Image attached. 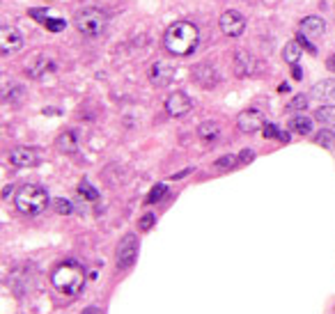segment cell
<instances>
[{"label": "cell", "mask_w": 335, "mask_h": 314, "mask_svg": "<svg viewBox=\"0 0 335 314\" xmlns=\"http://www.w3.org/2000/svg\"><path fill=\"white\" fill-rule=\"evenodd\" d=\"M163 44L172 55L186 58V55H190L198 48V44H200V30L190 21H177V23H172L168 28V32L163 37Z\"/></svg>", "instance_id": "obj_1"}, {"label": "cell", "mask_w": 335, "mask_h": 314, "mask_svg": "<svg viewBox=\"0 0 335 314\" xmlns=\"http://www.w3.org/2000/svg\"><path fill=\"white\" fill-rule=\"evenodd\" d=\"M51 282H53V287L60 294L76 296V294H80L83 284H85V271H83L80 264H76V261H65L62 266H58L53 271Z\"/></svg>", "instance_id": "obj_2"}, {"label": "cell", "mask_w": 335, "mask_h": 314, "mask_svg": "<svg viewBox=\"0 0 335 314\" xmlns=\"http://www.w3.org/2000/svg\"><path fill=\"white\" fill-rule=\"evenodd\" d=\"M14 204L23 216H37L49 206V190L39 184H25L16 193Z\"/></svg>", "instance_id": "obj_3"}, {"label": "cell", "mask_w": 335, "mask_h": 314, "mask_svg": "<svg viewBox=\"0 0 335 314\" xmlns=\"http://www.w3.org/2000/svg\"><path fill=\"white\" fill-rule=\"evenodd\" d=\"M74 23H76V30H78L80 35L99 37V35H104L106 25H108V16H106L101 10H97V7H85V10H80L78 14H76Z\"/></svg>", "instance_id": "obj_4"}, {"label": "cell", "mask_w": 335, "mask_h": 314, "mask_svg": "<svg viewBox=\"0 0 335 314\" xmlns=\"http://www.w3.org/2000/svg\"><path fill=\"white\" fill-rule=\"evenodd\" d=\"M115 257H117V269L126 271L135 264V257H138V239L135 234H124L122 241L117 243V250H115Z\"/></svg>", "instance_id": "obj_5"}, {"label": "cell", "mask_w": 335, "mask_h": 314, "mask_svg": "<svg viewBox=\"0 0 335 314\" xmlns=\"http://www.w3.org/2000/svg\"><path fill=\"white\" fill-rule=\"evenodd\" d=\"M218 23H220L223 35H227V37H241V32L246 30V19H244V14L236 12V10L223 12L220 19H218Z\"/></svg>", "instance_id": "obj_6"}, {"label": "cell", "mask_w": 335, "mask_h": 314, "mask_svg": "<svg viewBox=\"0 0 335 314\" xmlns=\"http://www.w3.org/2000/svg\"><path fill=\"white\" fill-rule=\"evenodd\" d=\"M236 126H239L244 133H255V131L264 129V115L255 108L241 110L239 117H236Z\"/></svg>", "instance_id": "obj_7"}, {"label": "cell", "mask_w": 335, "mask_h": 314, "mask_svg": "<svg viewBox=\"0 0 335 314\" xmlns=\"http://www.w3.org/2000/svg\"><path fill=\"white\" fill-rule=\"evenodd\" d=\"M21 46H23L21 32L16 28H12V25H3V30H0V53L3 55L16 53Z\"/></svg>", "instance_id": "obj_8"}, {"label": "cell", "mask_w": 335, "mask_h": 314, "mask_svg": "<svg viewBox=\"0 0 335 314\" xmlns=\"http://www.w3.org/2000/svg\"><path fill=\"white\" fill-rule=\"evenodd\" d=\"M193 108V101L184 94V92H175L165 99V110H168V115L170 117H184L190 113Z\"/></svg>", "instance_id": "obj_9"}, {"label": "cell", "mask_w": 335, "mask_h": 314, "mask_svg": "<svg viewBox=\"0 0 335 314\" xmlns=\"http://www.w3.org/2000/svg\"><path fill=\"white\" fill-rule=\"evenodd\" d=\"M193 80L205 90H211L216 83H218V71L211 65H198L193 67Z\"/></svg>", "instance_id": "obj_10"}, {"label": "cell", "mask_w": 335, "mask_h": 314, "mask_svg": "<svg viewBox=\"0 0 335 314\" xmlns=\"http://www.w3.org/2000/svg\"><path fill=\"white\" fill-rule=\"evenodd\" d=\"M172 67L168 65V62H163V60H159V62H154L152 65V69H150V80H152V85H156V87H165V85L172 80Z\"/></svg>", "instance_id": "obj_11"}, {"label": "cell", "mask_w": 335, "mask_h": 314, "mask_svg": "<svg viewBox=\"0 0 335 314\" xmlns=\"http://www.w3.org/2000/svg\"><path fill=\"white\" fill-rule=\"evenodd\" d=\"M10 161L16 168H30L37 163V151L32 147H16V149H12Z\"/></svg>", "instance_id": "obj_12"}, {"label": "cell", "mask_w": 335, "mask_h": 314, "mask_svg": "<svg viewBox=\"0 0 335 314\" xmlns=\"http://www.w3.org/2000/svg\"><path fill=\"white\" fill-rule=\"evenodd\" d=\"M310 99L317 101H335V78H326L312 85Z\"/></svg>", "instance_id": "obj_13"}, {"label": "cell", "mask_w": 335, "mask_h": 314, "mask_svg": "<svg viewBox=\"0 0 335 314\" xmlns=\"http://www.w3.org/2000/svg\"><path fill=\"white\" fill-rule=\"evenodd\" d=\"M255 58L253 55H248L246 50H239V53L234 55V74L241 76V78H246V76H253L255 74Z\"/></svg>", "instance_id": "obj_14"}, {"label": "cell", "mask_w": 335, "mask_h": 314, "mask_svg": "<svg viewBox=\"0 0 335 314\" xmlns=\"http://www.w3.org/2000/svg\"><path fill=\"white\" fill-rule=\"evenodd\" d=\"M326 30V23L324 19H319V16H305L303 21H301V35L305 37H312V39H317V37H321Z\"/></svg>", "instance_id": "obj_15"}, {"label": "cell", "mask_w": 335, "mask_h": 314, "mask_svg": "<svg viewBox=\"0 0 335 314\" xmlns=\"http://www.w3.org/2000/svg\"><path fill=\"white\" fill-rule=\"evenodd\" d=\"M290 129L299 135H310L312 133V120L305 115H296L290 120Z\"/></svg>", "instance_id": "obj_16"}, {"label": "cell", "mask_w": 335, "mask_h": 314, "mask_svg": "<svg viewBox=\"0 0 335 314\" xmlns=\"http://www.w3.org/2000/svg\"><path fill=\"white\" fill-rule=\"evenodd\" d=\"M55 147H58L62 154H71V151H76V135L71 133V131L60 133L58 140H55Z\"/></svg>", "instance_id": "obj_17"}, {"label": "cell", "mask_w": 335, "mask_h": 314, "mask_svg": "<svg viewBox=\"0 0 335 314\" xmlns=\"http://www.w3.org/2000/svg\"><path fill=\"white\" fill-rule=\"evenodd\" d=\"M282 58H285L287 65H299V60H301V44L299 41H287L285 48H282Z\"/></svg>", "instance_id": "obj_18"}, {"label": "cell", "mask_w": 335, "mask_h": 314, "mask_svg": "<svg viewBox=\"0 0 335 314\" xmlns=\"http://www.w3.org/2000/svg\"><path fill=\"white\" fill-rule=\"evenodd\" d=\"M315 120L326 126H335V106H319L315 110Z\"/></svg>", "instance_id": "obj_19"}, {"label": "cell", "mask_w": 335, "mask_h": 314, "mask_svg": "<svg viewBox=\"0 0 335 314\" xmlns=\"http://www.w3.org/2000/svg\"><path fill=\"white\" fill-rule=\"evenodd\" d=\"M315 142L319 147H324V149H328V151H333L335 149V133L330 129H321L319 133L315 135Z\"/></svg>", "instance_id": "obj_20"}, {"label": "cell", "mask_w": 335, "mask_h": 314, "mask_svg": "<svg viewBox=\"0 0 335 314\" xmlns=\"http://www.w3.org/2000/svg\"><path fill=\"white\" fill-rule=\"evenodd\" d=\"M198 135H200L202 140H214L216 135H218V124L205 122V124H200V129H198Z\"/></svg>", "instance_id": "obj_21"}, {"label": "cell", "mask_w": 335, "mask_h": 314, "mask_svg": "<svg viewBox=\"0 0 335 314\" xmlns=\"http://www.w3.org/2000/svg\"><path fill=\"white\" fill-rule=\"evenodd\" d=\"M165 195H168V186H165V184H156L154 188L150 190V195H147V204H156V202H161Z\"/></svg>", "instance_id": "obj_22"}, {"label": "cell", "mask_w": 335, "mask_h": 314, "mask_svg": "<svg viewBox=\"0 0 335 314\" xmlns=\"http://www.w3.org/2000/svg\"><path fill=\"white\" fill-rule=\"evenodd\" d=\"M78 193L83 195V197H87L90 202H97V199H99V190L92 188L87 181H80V184H78Z\"/></svg>", "instance_id": "obj_23"}, {"label": "cell", "mask_w": 335, "mask_h": 314, "mask_svg": "<svg viewBox=\"0 0 335 314\" xmlns=\"http://www.w3.org/2000/svg\"><path fill=\"white\" fill-rule=\"evenodd\" d=\"M308 101H310V99H308L305 94H296L294 99L287 103V108H290V110H305V108H308Z\"/></svg>", "instance_id": "obj_24"}, {"label": "cell", "mask_w": 335, "mask_h": 314, "mask_svg": "<svg viewBox=\"0 0 335 314\" xmlns=\"http://www.w3.org/2000/svg\"><path fill=\"white\" fill-rule=\"evenodd\" d=\"M53 206H55V211H58V214H62V216H69L71 214V202H69V199H65V197L53 199Z\"/></svg>", "instance_id": "obj_25"}, {"label": "cell", "mask_w": 335, "mask_h": 314, "mask_svg": "<svg viewBox=\"0 0 335 314\" xmlns=\"http://www.w3.org/2000/svg\"><path fill=\"white\" fill-rule=\"evenodd\" d=\"M154 220H156L154 214H145L140 220H138V230H140V232H150L152 227H154Z\"/></svg>", "instance_id": "obj_26"}, {"label": "cell", "mask_w": 335, "mask_h": 314, "mask_svg": "<svg viewBox=\"0 0 335 314\" xmlns=\"http://www.w3.org/2000/svg\"><path fill=\"white\" fill-rule=\"evenodd\" d=\"M232 165H236V159L232 154L220 156V159L216 161V168H218V170H227V168H232Z\"/></svg>", "instance_id": "obj_27"}, {"label": "cell", "mask_w": 335, "mask_h": 314, "mask_svg": "<svg viewBox=\"0 0 335 314\" xmlns=\"http://www.w3.org/2000/svg\"><path fill=\"white\" fill-rule=\"evenodd\" d=\"M65 25H67L65 19H49V21H46V28H49L51 32H60Z\"/></svg>", "instance_id": "obj_28"}, {"label": "cell", "mask_w": 335, "mask_h": 314, "mask_svg": "<svg viewBox=\"0 0 335 314\" xmlns=\"http://www.w3.org/2000/svg\"><path fill=\"white\" fill-rule=\"evenodd\" d=\"M253 159H255V151H253V149H244L239 154V159H236V165H246V163H250Z\"/></svg>", "instance_id": "obj_29"}, {"label": "cell", "mask_w": 335, "mask_h": 314, "mask_svg": "<svg viewBox=\"0 0 335 314\" xmlns=\"http://www.w3.org/2000/svg\"><path fill=\"white\" fill-rule=\"evenodd\" d=\"M262 133H264V138H278L280 131H278L275 124H264V131H262Z\"/></svg>", "instance_id": "obj_30"}, {"label": "cell", "mask_w": 335, "mask_h": 314, "mask_svg": "<svg viewBox=\"0 0 335 314\" xmlns=\"http://www.w3.org/2000/svg\"><path fill=\"white\" fill-rule=\"evenodd\" d=\"M299 44H301V46H305V48L310 50V53H317V48H315V46H312L308 39H305V35H299Z\"/></svg>", "instance_id": "obj_31"}, {"label": "cell", "mask_w": 335, "mask_h": 314, "mask_svg": "<svg viewBox=\"0 0 335 314\" xmlns=\"http://www.w3.org/2000/svg\"><path fill=\"white\" fill-rule=\"evenodd\" d=\"M294 69H292V76H294V80H301L303 78V71H301V67L299 65H292Z\"/></svg>", "instance_id": "obj_32"}, {"label": "cell", "mask_w": 335, "mask_h": 314, "mask_svg": "<svg viewBox=\"0 0 335 314\" xmlns=\"http://www.w3.org/2000/svg\"><path fill=\"white\" fill-rule=\"evenodd\" d=\"M326 67H328V71L335 74V55H328V58H326Z\"/></svg>", "instance_id": "obj_33"}, {"label": "cell", "mask_w": 335, "mask_h": 314, "mask_svg": "<svg viewBox=\"0 0 335 314\" xmlns=\"http://www.w3.org/2000/svg\"><path fill=\"white\" fill-rule=\"evenodd\" d=\"M49 12L46 10H30V16H46Z\"/></svg>", "instance_id": "obj_34"}, {"label": "cell", "mask_w": 335, "mask_h": 314, "mask_svg": "<svg viewBox=\"0 0 335 314\" xmlns=\"http://www.w3.org/2000/svg\"><path fill=\"white\" fill-rule=\"evenodd\" d=\"M83 314H104V312H101L99 307H87V309H85V312H83Z\"/></svg>", "instance_id": "obj_35"}, {"label": "cell", "mask_w": 335, "mask_h": 314, "mask_svg": "<svg viewBox=\"0 0 335 314\" xmlns=\"http://www.w3.org/2000/svg\"><path fill=\"white\" fill-rule=\"evenodd\" d=\"M278 138H280L282 142H290V140H292V135H290V133H282V131H280V135H278Z\"/></svg>", "instance_id": "obj_36"}]
</instances>
